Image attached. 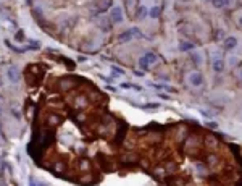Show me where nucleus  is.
Returning <instances> with one entry per match:
<instances>
[{
  "mask_svg": "<svg viewBox=\"0 0 242 186\" xmlns=\"http://www.w3.org/2000/svg\"><path fill=\"white\" fill-rule=\"evenodd\" d=\"M161 15V7H158V5H152V8L148 10V16L152 18V20H157L158 16Z\"/></svg>",
  "mask_w": 242,
  "mask_h": 186,
  "instance_id": "nucleus-8",
  "label": "nucleus"
},
{
  "mask_svg": "<svg viewBox=\"0 0 242 186\" xmlns=\"http://www.w3.org/2000/svg\"><path fill=\"white\" fill-rule=\"evenodd\" d=\"M194 49V44L192 42H189V41H183L179 45V50L181 52H189V50H192Z\"/></svg>",
  "mask_w": 242,
  "mask_h": 186,
  "instance_id": "nucleus-9",
  "label": "nucleus"
},
{
  "mask_svg": "<svg viewBox=\"0 0 242 186\" xmlns=\"http://www.w3.org/2000/svg\"><path fill=\"white\" fill-rule=\"evenodd\" d=\"M36 186H45V184H42V183H39V184H36Z\"/></svg>",
  "mask_w": 242,
  "mask_h": 186,
  "instance_id": "nucleus-20",
  "label": "nucleus"
},
{
  "mask_svg": "<svg viewBox=\"0 0 242 186\" xmlns=\"http://www.w3.org/2000/svg\"><path fill=\"white\" fill-rule=\"evenodd\" d=\"M110 20H111V23H115V24H119V23L124 20L121 7H113V8H111V11H110Z\"/></svg>",
  "mask_w": 242,
  "mask_h": 186,
  "instance_id": "nucleus-4",
  "label": "nucleus"
},
{
  "mask_svg": "<svg viewBox=\"0 0 242 186\" xmlns=\"http://www.w3.org/2000/svg\"><path fill=\"white\" fill-rule=\"evenodd\" d=\"M224 60L223 58H213V62H212V68H213V71L215 73H223L224 71Z\"/></svg>",
  "mask_w": 242,
  "mask_h": 186,
  "instance_id": "nucleus-7",
  "label": "nucleus"
},
{
  "mask_svg": "<svg viewBox=\"0 0 242 186\" xmlns=\"http://www.w3.org/2000/svg\"><path fill=\"white\" fill-rule=\"evenodd\" d=\"M157 60H158V58H157V55L153 54V52H147L145 55H144V57L139 58V67H141L144 71H147L148 67H150V65H153V63L157 62Z\"/></svg>",
  "mask_w": 242,
  "mask_h": 186,
  "instance_id": "nucleus-1",
  "label": "nucleus"
},
{
  "mask_svg": "<svg viewBox=\"0 0 242 186\" xmlns=\"http://www.w3.org/2000/svg\"><path fill=\"white\" fill-rule=\"evenodd\" d=\"M239 24H240V26H242V16H240V18H239Z\"/></svg>",
  "mask_w": 242,
  "mask_h": 186,
  "instance_id": "nucleus-19",
  "label": "nucleus"
},
{
  "mask_svg": "<svg viewBox=\"0 0 242 186\" xmlns=\"http://www.w3.org/2000/svg\"><path fill=\"white\" fill-rule=\"evenodd\" d=\"M190 60H192L194 65H200V62H202L200 54H197V52H192V54H190Z\"/></svg>",
  "mask_w": 242,
  "mask_h": 186,
  "instance_id": "nucleus-14",
  "label": "nucleus"
},
{
  "mask_svg": "<svg viewBox=\"0 0 242 186\" xmlns=\"http://www.w3.org/2000/svg\"><path fill=\"white\" fill-rule=\"evenodd\" d=\"M216 162H218V157L215 154H208L207 155V165L213 167V165H216Z\"/></svg>",
  "mask_w": 242,
  "mask_h": 186,
  "instance_id": "nucleus-11",
  "label": "nucleus"
},
{
  "mask_svg": "<svg viewBox=\"0 0 242 186\" xmlns=\"http://www.w3.org/2000/svg\"><path fill=\"white\" fill-rule=\"evenodd\" d=\"M111 74H113V78H119V76H123V74H124V71L119 67H113V68H111Z\"/></svg>",
  "mask_w": 242,
  "mask_h": 186,
  "instance_id": "nucleus-13",
  "label": "nucleus"
},
{
  "mask_svg": "<svg viewBox=\"0 0 242 186\" xmlns=\"http://www.w3.org/2000/svg\"><path fill=\"white\" fill-rule=\"evenodd\" d=\"M141 31L137 29V28H131V29H128V31H124V32H121V34L118 36V39H119V42H129V41H132L134 37H141Z\"/></svg>",
  "mask_w": 242,
  "mask_h": 186,
  "instance_id": "nucleus-2",
  "label": "nucleus"
},
{
  "mask_svg": "<svg viewBox=\"0 0 242 186\" xmlns=\"http://www.w3.org/2000/svg\"><path fill=\"white\" fill-rule=\"evenodd\" d=\"M79 167H81L82 170H87L89 168V162H87L86 159H82V160H79Z\"/></svg>",
  "mask_w": 242,
  "mask_h": 186,
  "instance_id": "nucleus-17",
  "label": "nucleus"
},
{
  "mask_svg": "<svg viewBox=\"0 0 242 186\" xmlns=\"http://www.w3.org/2000/svg\"><path fill=\"white\" fill-rule=\"evenodd\" d=\"M147 13H148V10L144 5H141V7H139V10H137V18H139V20H144Z\"/></svg>",
  "mask_w": 242,
  "mask_h": 186,
  "instance_id": "nucleus-12",
  "label": "nucleus"
},
{
  "mask_svg": "<svg viewBox=\"0 0 242 186\" xmlns=\"http://www.w3.org/2000/svg\"><path fill=\"white\" fill-rule=\"evenodd\" d=\"M144 109L145 110H157V109H160V104H147V105H144Z\"/></svg>",
  "mask_w": 242,
  "mask_h": 186,
  "instance_id": "nucleus-16",
  "label": "nucleus"
},
{
  "mask_svg": "<svg viewBox=\"0 0 242 186\" xmlns=\"http://www.w3.org/2000/svg\"><path fill=\"white\" fill-rule=\"evenodd\" d=\"M187 81H189V84L190 86H194V87H200L203 84V74L200 73V71H190L187 74Z\"/></svg>",
  "mask_w": 242,
  "mask_h": 186,
  "instance_id": "nucleus-3",
  "label": "nucleus"
},
{
  "mask_svg": "<svg viewBox=\"0 0 242 186\" xmlns=\"http://www.w3.org/2000/svg\"><path fill=\"white\" fill-rule=\"evenodd\" d=\"M7 76H8V80H10V83H13V84L20 83V71H18L15 67H11V68L7 70Z\"/></svg>",
  "mask_w": 242,
  "mask_h": 186,
  "instance_id": "nucleus-6",
  "label": "nucleus"
},
{
  "mask_svg": "<svg viewBox=\"0 0 242 186\" xmlns=\"http://www.w3.org/2000/svg\"><path fill=\"white\" fill-rule=\"evenodd\" d=\"M237 76H239L240 80H242V62L237 65Z\"/></svg>",
  "mask_w": 242,
  "mask_h": 186,
  "instance_id": "nucleus-18",
  "label": "nucleus"
},
{
  "mask_svg": "<svg viewBox=\"0 0 242 186\" xmlns=\"http://www.w3.org/2000/svg\"><path fill=\"white\" fill-rule=\"evenodd\" d=\"M223 44H224V49H226V50H234V49L237 47V44H239V41H237L236 36H228V37H224Z\"/></svg>",
  "mask_w": 242,
  "mask_h": 186,
  "instance_id": "nucleus-5",
  "label": "nucleus"
},
{
  "mask_svg": "<svg viewBox=\"0 0 242 186\" xmlns=\"http://www.w3.org/2000/svg\"><path fill=\"white\" fill-rule=\"evenodd\" d=\"M195 170H197L199 175H205L207 173V168H205V165H203L202 162H195Z\"/></svg>",
  "mask_w": 242,
  "mask_h": 186,
  "instance_id": "nucleus-10",
  "label": "nucleus"
},
{
  "mask_svg": "<svg viewBox=\"0 0 242 186\" xmlns=\"http://www.w3.org/2000/svg\"><path fill=\"white\" fill-rule=\"evenodd\" d=\"M212 3L215 8H223L228 3V0H212Z\"/></svg>",
  "mask_w": 242,
  "mask_h": 186,
  "instance_id": "nucleus-15",
  "label": "nucleus"
}]
</instances>
